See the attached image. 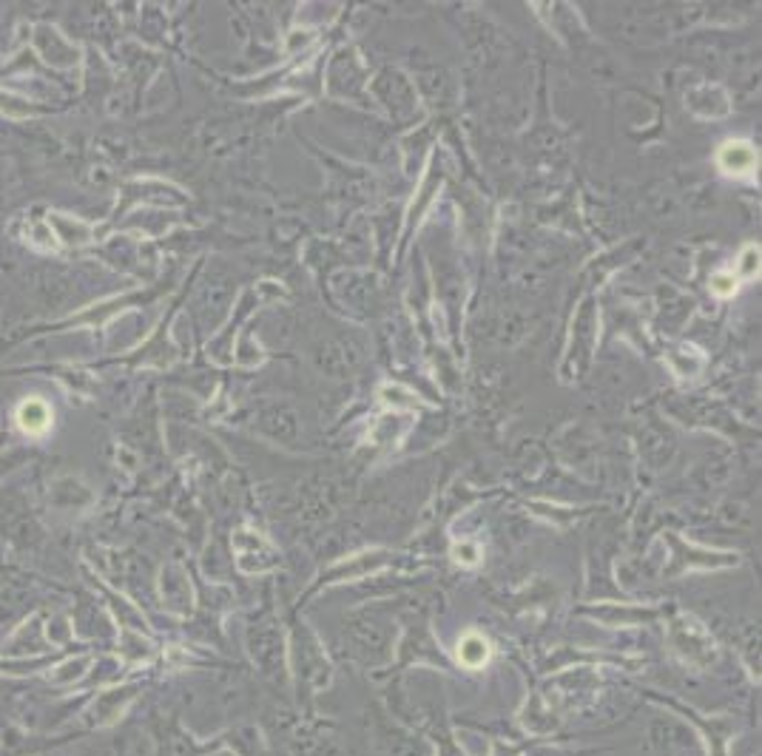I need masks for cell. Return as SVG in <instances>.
Returning <instances> with one entry per match:
<instances>
[{"label": "cell", "instance_id": "1", "mask_svg": "<svg viewBox=\"0 0 762 756\" xmlns=\"http://www.w3.org/2000/svg\"><path fill=\"white\" fill-rule=\"evenodd\" d=\"M18 424L29 435H46L51 427V409L40 398H29L18 406Z\"/></svg>", "mask_w": 762, "mask_h": 756}, {"label": "cell", "instance_id": "2", "mask_svg": "<svg viewBox=\"0 0 762 756\" xmlns=\"http://www.w3.org/2000/svg\"><path fill=\"white\" fill-rule=\"evenodd\" d=\"M756 162H759V157H756V151L748 143H728L720 151V165L728 174H737V177L751 174L756 168Z\"/></svg>", "mask_w": 762, "mask_h": 756}, {"label": "cell", "instance_id": "3", "mask_svg": "<svg viewBox=\"0 0 762 756\" xmlns=\"http://www.w3.org/2000/svg\"><path fill=\"white\" fill-rule=\"evenodd\" d=\"M490 657V646L481 634H466L461 643H458V660L466 665V668H481Z\"/></svg>", "mask_w": 762, "mask_h": 756}, {"label": "cell", "instance_id": "4", "mask_svg": "<svg viewBox=\"0 0 762 756\" xmlns=\"http://www.w3.org/2000/svg\"><path fill=\"white\" fill-rule=\"evenodd\" d=\"M711 290H714L717 296H731V293L737 290V279L731 276V273H720V276L711 279Z\"/></svg>", "mask_w": 762, "mask_h": 756}, {"label": "cell", "instance_id": "5", "mask_svg": "<svg viewBox=\"0 0 762 756\" xmlns=\"http://www.w3.org/2000/svg\"><path fill=\"white\" fill-rule=\"evenodd\" d=\"M739 267H742V273L745 276H754L756 273V267H759V250L754 248V245H748L745 248V253H742V262H739Z\"/></svg>", "mask_w": 762, "mask_h": 756}]
</instances>
